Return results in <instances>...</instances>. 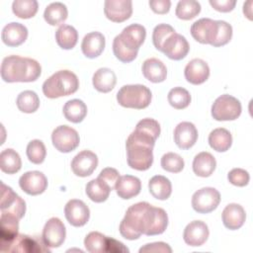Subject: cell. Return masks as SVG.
I'll list each match as a JSON object with an SVG mask.
<instances>
[{
  "instance_id": "cell-1",
  "label": "cell",
  "mask_w": 253,
  "mask_h": 253,
  "mask_svg": "<svg viewBox=\"0 0 253 253\" xmlns=\"http://www.w3.org/2000/svg\"><path fill=\"white\" fill-rule=\"evenodd\" d=\"M154 144L155 139L153 137L134 129L126 142L128 166L138 171L149 169L153 163L152 149Z\"/></svg>"
},
{
  "instance_id": "cell-2",
  "label": "cell",
  "mask_w": 253,
  "mask_h": 253,
  "mask_svg": "<svg viewBox=\"0 0 253 253\" xmlns=\"http://www.w3.org/2000/svg\"><path fill=\"white\" fill-rule=\"evenodd\" d=\"M0 71L5 82H33L41 76L42 67L33 58L9 55L3 59Z\"/></svg>"
},
{
  "instance_id": "cell-3",
  "label": "cell",
  "mask_w": 253,
  "mask_h": 253,
  "mask_svg": "<svg viewBox=\"0 0 253 253\" xmlns=\"http://www.w3.org/2000/svg\"><path fill=\"white\" fill-rule=\"evenodd\" d=\"M78 87L79 80L73 72L69 70H59L43 82L42 92L45 97L55 99L75 93Z\"/></svg>"
},
{
  "instance_id": "cell-4",
  "label": "cell",
  "mask_w": 253,
  "mask_h": 253,
  "mask_svg": "<svg viewBox=\"0 0 253 253\" xmlns=\"http://www.w3.org/2000/svg\"><path fill=\"white\" fill-rule=\"evenodd\" d=\"M151 91L144 85H125L117 93L118 103L130 109H144L151 102Z\"/></svg>"
},
{
  "instance_id": "cell-5",
  "label": "cell",
  "mask_w": 253,
  "mask_h": 253,
  "mask_svg": "<svg viewBox=\"0 0 253 253\" xmlns=\"http://www.w3.org/2000/svg\"><path fill=\"white\" fill-rule=\"evenodd\" d=\"M149 206L146 202H140L130 206L120 224V233L128 240L139 238L142 234V214Z\"/></svg>"
},
{
  "instance_id": "cell-6",
  "label": "cell",
  "mask_w": 253,
  "mask_h": 253,
  "mask_svg": "<svg viewBox=\"0 0 253 253\" xmlns=\"http://www.w3.org/2000/svg\"><path fill=\"white\" fill-rule=\"evenodd\" d=\"M241 103L235 97L223 94L211 106V116L216 121H234L241 114Z\"/></svg>"
},
{
  "instance_id": "cell-7",
  "label": "cell",
  "mask_w": 253,
  "mask_h": 253,
  "mask_svg": "<svg viewBox=\"0 0 253 253\" xmlns=\"http://www.w3.org/2000/svg\"><path fill=\"white\" fill-rule=\"evenodd\" d=\"M168 225V215L161 208L149 204L142 214V234L158 235L165 231Z\"/></svg>"
},
{
  "instance_id": "cell-8",
  "label": "cell",
  "mask_w": 253,
  "mask_h": 253,
  "mask_svg": "<svg viewBox=\"0 0 253 253\" xmlns=\"http://www.w3.org/2000/svg\"><path fill=\"white\" fill-rule=\"evenodd\" d=\"M0 211L1 213L11 214L18 219H21L26 212L25 201L4 183H1Z\"/></svg>"
},
{
  "instance_id": "cell-9",
  "label": "cell",
  "mask_w": 253,
  "mask_h": 253,
  "mask_svg": "<svg viewBox=\"0 0 253 253\" xmlns=\"http://www.w3.org/2000/svg\"><path fill=\"white\" fill-rule=\"evenodd\" d=\"M51 141L53 146L63 153H68L73 151L80 142L78 132L68 126H59L55 127L51 133Z\"/></svg>"
},
{
  "instance_id": "cell-10",
  "label": "cell",
  "mask_w": 253,
  "mask_h": 253,
  "mask_svg": "<svg viewBox=\"0 0 253 253\" xmlns=\"http://www.w3.org/2000/svg\"><path fill=\"white\" fill-rule=\"evenodd\" d=\"M220 202L219 192L211 187L198 190L192 197V207L199 213H209L214 211Z\"/></svg>"
},
{
  "instance_id": "cell-11",
  "label": "cell",
  "mask_w": 253,
  "mask_h": 253,
  "mask_svg": "<svg viewBox=\"0 0 253 253\" xmlns=\"http://www.w3.org/2000/svg\"><path fill=\"white\" fill-rule=\"evenodd\" d=\"M1 252H49L48 247L29 235L18 234L12 241L0 246Z\"/></svg>"
},
{
  "instance_id": "cell-12",
  "label": "cell",
  "mask_w": 253,
  "mask_h": 253,
  "mask_svg": "<svg viewBox=\"0 0 253 253\" xmlns=\"http://www.w3.org/2000/svg\"><path fill=\"white\" fill-rule=\"evenodd\" d=\"M66 229L58 217L49 218L42 229V241L49 248L59 247L65 240Z\"/></svg>"
},
{
  "instance_id": "cell-13",
  "label": "cell",
  "mask_w": 253,
  "mask_h": 253,
  "mask_svg": "<svg viewBox=\"0 0 253 253\" xmlns=\"http://www.w3.org/2000/svg\"><path fill=\"white\" fill-rule=\"evenodd\" d=\"M217 33V21L210 18H202L196 21L191 27L192 37L201 43L211 45Z\"/></svg>"
},
{
  "instance_id": "cell-14",
  "label": "cell",
  "mask_w": 253,
  "mask_h": 253,
  "mask_svg": "<svg viewBox=\"0 0 253 253\" xmlns=\"http://www.w3.org/2000/svg\"><path fill=\"white\" fill-rule=\"evenodd\" d=\"M19 185L28 195L37 196L45 191L47 179L45 175L40 171H29L20 177Z\"/></svg>"
},
{
  "instance_id": "cell-15",
  "label": "cell",
  "mask_w": 253,
  "mask_h": 253,
  "mask_svg": "<svg viewBox=\"0 0 253 253\" xmlns=\"http://www.w3.org/2000/svg\"><path fill=\"white\" fill-rule=\"evenodd\" d=\"M64 214L71 225L79 227L85 225L89 220L90 211L83 201L73 199L65 205Z\"/></svg>"
},
{
  "instance_id": "cell-16",
  "label": "cell",
  "mask_w": 253,
  "mask_h": 253,
  "mask_svg": "<svg viewBox=\"0 0 253 253\" xmlns=\"http://www.w3.org/2000/svg\"><path fill=\"white\" fill-rule=\"evenodd\" d=\"M104 13L112 22L122 23L131 16L132 2L130 0H106Z\"/></svg>"
},
{
  "instance_id": "cell-17",
  "label": "cell",
  "mask_w": 253,
  "mask_h": 253,
  "mask_svg": "<svg viewBox=\"0 0 253 253\" xmlns=\"http://www.w3.org/2000/svg\"><path fill=\"white\" fill-rule=\"evenodd\" d=\"M98 165L97 155L90 150H83L76 154L71 161V169L76 176H90Z\"/></svg>"
},
{
  "instance_id": "cell-18",
  "label": "cell",
  "mask_w": 253,
  "mask_h": 253,
  "mask_svg": "<svg viewBox=\"0 0 253 253\" xmlns=\"http://www.w3.org/2000/svg\"><path fill=\"white\" fill-rule=\"evenodd\" d=\"M190 45L185 37L174 33L171 35L163 44L162 52L173 60H181L188 54Z\"/></svg>"
},
{
  "instance_id": "cell-19",
  "label": "cell",
  "mask_w": 253,
  "mask_h": 253,
  "mask_svg": "<svg viewBox=\"0 0 253 253\" xmlns=\"http://www.w3.org/2000/svg\"><path fill=\"white\" fill-rule=\"evenodd\" d=\"M210 231L208 225L202 220L191 221L184 229V241L190 246H201L209 237Z\"/></svg>"
},
{
  "instance_id": "cell-20",
  "label": "cell",
  "mask_w": 253,
  "mask_h": 253,
  "mask_svg": "<svg viewBox=\"0 0 253 253\" xmlns=\"http://www.w3.org/2000/svg\"><path fill=\"white\" fill-rule=\"evenodd\" d=\"M198 139V130L194 124L182 122L174 129V140L181 149L191 148Z\"/></svg>"
},
{
  "instance_id": "cell-21",
  "label": "cell",
  "mask_w": 253,
  "mask_h": 253,
  "mask_svg": "<svg viewBox=\"0 0 253 253\" xmlns=\"http://www.w3.org/2000/svg\"><path fill=\"white\" fill-rule=\"evenodd\" d=\"M184 75L188 82L194 85H199L209 78L210 67L205 60L201 58H194L186 65Z\"/></svg>"
},
{
  "instance_id": "cell-22",
  "label": "cell",
  "mask_w": 253,
  "mask_h": 253,
  "mask_svg": "<svg viewBox=\"0 0 253 253\" xmlns=\"http://www.w3.org/2000/svg\"><path fill=\"white\" fill-rule=\"evenodd\" d=\"M122 42L132 50L139 49L146 37V30L142 25L131 24L126 27L119 35Z\"/></svg>"
},
{
  "instance_id": "cell-23",
  "label": "cell",
  "mask_w": 253,
  "mask_h": 253,
  "mask_svg": "<svg viewBox=\"0 0 253 253\" xmlns=\"http://www.w3.org/2000/svg\"><path fill=\"white\" fill-rule=\"evenodd\" d=\"M28 38V29L21 23L7 24L1 34L2 42L8 46L21 45Z\"/></svg>"
},
{
  "instance_id": "cell-24",
  "label": "cell",
  "mask_w": 253,
  "mask_h": 253,
  "mask_svg": "<svg viewBox=\"0 0 253 253\" xmlns=\"http://www.w3.org/2000/svg\"><path fill=\"white\" fill-rule=\"evenodd\" d=\"M105 48V37L100 32H91L82 40L81 49L88 58L98 57Z\"/></svg>"
},
{
  "instance_id": "cell-25",
  "label": "cell",
  "mask_w": 253,
  "mask_h": 253,
  "mask_svg": "<svg viewBox=\"0 0 253 253\" xmlns=\"http://www.w3.org/2000/svg\"><path fill=\"white\" fill-rule=\"evenodd\" d=\"M115 190L120 198L124 200H128L137 196L140 193L141 182L135 176L124 175L119 178Z\"/></svg>"
},
{
  "instance_id": "cell-26",
  "label": "cell",
  "mask_w": 253,
  "mask_h": 253,
  "mask_svg": "<svg viewBox=\"0 0 253 253\" xmlns=\"http://www.w3.org/2000/svg\"><path fill=\"white\" fill-rule=\"evenodd\" d=\"M246 219L244 209L238 204H229L222 211V222L230 230L240 228Z\"/></svg>"
},
{
  "instance_id": "cell-27",
  "label": "cell",
  "mask_w": 253,
  "mask_h": 253,
  "mask_svg": "<svg viewBox=\"0 0 253 253\" xmlns=\"http://www.w3.org/2000/svg\"><path fill=\"white\" fill-rule=\"evenodd\" d=\"M142 74L150 82L160 83L166 79L167 68L161 60L152 57L142 63Z\"/></svg>"
},
{
  "instance_id": "cell-28",
  "label": "cell",
  "mask_w": 253,
  "mask_h": 253,
  "mask_svg": "<svg viewBox=\"0 0 253 253\" xmlns=\"http://www.w3.org/2000/svg\"><path fill=\"white\" fill-rule=\"evenodd\" d=\"M94 88L102 93H108L112 91L117 83V76L115 72L107 67L99 68L93 75Z\"/></svg>"
},
{
  "instance_id": "cell-29",
  "label": "cell",
  "mask_w": 253,
  "mask_h": 253,
  "mask_svg": "<svg viewBox=\"0 0 253 253\" xmlns=\"http://www.w3.org/2000/svg\"><path fill=\"white\" fill-rule=\"evenodd\" d=\"M216 166L215 158L207 151L200 152L193 160V171L200 177L211 176Z\"/></svg>"
},
{
  "instance_id": "cell-30",
  "label": "cell",
  "mask_w": 253,
  "mask_h": 253,
  "mask_svg": "<svg viewBox=\"0 0 253 253\" xmlns=\"http://www.w3.org/2000/svg\"><path fill=\"white\" fill-rule=\"evenodd\" d=\"M0 224V245H5L19 234V219L11 214L1 213Z\"/></svg>"
},
{
  "instance_id": "cell-31",
  "label": "cell",
  "mask_w": 253,
  "mask_h": 253,
  "mask_svg": "<svg viewBox=\"0 0 253 253\" xmlns=\"http://www.w3.org/2000/svg\"><path fill=\"white\" fill-rule=\"evenodd\" d=\"M150 194L157 200H167L172 193V185L168 178L162 175L153 176L148 183Z\"/></svg>"
},
{
  "instance_id": "cell-32",
  "label": "cell",
  "mask_w": 253,
  "mask_h": 253,
  "mask_svg": "<svg viewBox=\"0 0 253 253\" xmlns=\"http://www.w3.org/2000/svg\"><path fill=\"white\" fill-rule=\"evenodd\" d=\"M209 144L213 150L224 152L228 150L232 144L231 133L223 127L215 128L211 131L209 135Z\"/></svg>"
},
{
  "instance_id": "cell-33",
  "label": "cell",
  "mask_w": 253,
  "mask_h": 253,
  "mask_svg": "<svg viewBox=\"0 0 253 253\" xmlns=\"http://www.w3.org/2000/svg\"><path fill=\"white\" fill-rule=\"evenodd\" d=\"M63 115L65 119L71 123H81L87 115V106L82 100H69L63 106Z\"/></svg>"
},
{
  "instance_id": "cell-34",
  "label": "cell",
  "mask_w": 253,
  "mask_h": 253,
  "mask_svg": "<svg viewBox=\"0 0 253 253\" xmlns=\"http://www.w3.org/2000/svg\"><path fill=\"white\" fill-rule=\"evenodd\" d=\"M68 16L66 6L61 2L50 3L43 12V18L50 26H57L62 24Z\"/></svg>"
},
{
  "instance_id": "cell-35",
  "label": "cell",
  "mask_w": 253,
  "mask_h": 253,
  "mask_svg": "<svg viewBox=\"0 0 253 253\" xmlns=\"http://www.w3.org/2000/svg\"><path fill=\"white\" fill-rule=\"evenodd\" d=\"M55 40L61 48L71 49L77 43L78 33L76 29L70 25H61L55 32Z\"/></svg>"
},
{
  "instance_id": "cell-36",
  "label": "cell",
  "mask_w": 253,
  "mask_h": 253,
  "mask_svg": "<svg viewBox=\"0 0 253 253\" xmlns=\"http://www.w3.org/2000/svg\"><path fill=\"white\" fill-rule=\"evenodd\" d=\"M22 167L21 157L18 152L12 148L3 150L0 154V168L4 173L15 174Z\"/></svg>"
},
{
  "instance_id": "cell-37",
  "label": "cell",
  "mask_w": 253,
  "mask_h": 253,
  "mask_svg": "<svg viewBox=\"0 0 253 253\" xmlns=\"http://www.w3.org/2000/svg\"><path fill=\"white\" fill-rule=\"evenodd\" d=\"M110 187L100 179H93L86 185V195L95 203L105 202L110 195Z\"/></svg>"
},
{
  "instance_id": "cell-38",
  "label": "cell",
  "mask_w": 253,
  "mask_h": 253,
  "mask_svg": "<svg viewBox=\"0 0 253 253\" xmlns=\"http://www.w3.org/2000/svg\"><path fill=\"white\" fill-rule=\"evenodd\" d=\"M17 107L18 109L27 114L36 112L40 107V99L36 92L31 90H26L21 92L17 98Z\"/></svg>"
},
{
  "instance_id": "cell-39",
  "label": "cell",
  "mask_w": 253,
  "mask_h": 253,
  "mask_svg": "<svg viewBox=\"0 0 253 253\" xmlns=\"http://www.w3.org/2000/svg\"><path fill=\"white\" fill-rule=\"evenodd\" d=\"M39 4L36 0H15L12 4L13 13L21 19H30L38 12Z\"/></svg>"
},
{
  "instance_id": "cell-40",
  "label": "cell",
  "mask_w": 253,
  "mask_h": 253,
  "mask_svg": "<svg viewBox=\"0 0 253 253\" xmlns=\"http://www.w3.org/2000/svg\"><path fill=\"white\" fill-rule=\"evenodd\" d=\"M201 12V4L195 0H182L179 1L175 14L181 20H191L198 16Z\"/></svg>"
},
{
  "instance_id": "cell-41",
  "label": "cell",
  "mask_w": 253,
  "mask_h": 253,
  "mask_svg": "<svg viewBox=\"0 0 253 253\" xmlns=\"http://www.w3.org/2000/svg\"><path fill=\"white\" fill-rule=\"evenodd\" d=\"M169 104L177 109L182 110L187 108L191 103V95L185 88L182 87H175L172 88L167 96Z\"/></svg>"
},
{
  "instance_id": "cell-42",
  "label": "cell",
  "mask_w": 253,
  "mask_h": 253,
  "mask_svg": "<svg viewBox=\"0 0 253 253\" xmlns=\"http://www.w3.org/2000/svg\"><path fill=\"white\" fill-rule=\"evenodd\" d=\"M84 245L86 250L91 253L106 252L107 236L98 231H91L86 235L84 239Z\"/></svg>"
},
{
  "instance_id": "cell-43",
  "label": "cell",
  "mask_w": 253,
  "mask_h": 253,
  "mask_svg": "<svg viewBox=\"0 0 253 253\" xmlns=\"http://www.w3.org/2000/svg\"><path fill=\"white\" fill-rule=\"evenodd\" d=\"M27 156L34 164H41L44 161L46 150L43 142L40 139H34L27 145Z\"/></svg>"
},
{
  "instance_id": "cell-44",
  "label": "cell",
  "mask_w": 253,
  "mask_h": 253,
  "mask_svg": "<svg viewBox=\"0 0 253 253\" xmlns=\"http://www.w3.org/2000/svg\"><path fill=\"white\" fill-rule=\"evenodd\" d=\"M113 51L115 56L122 62L127 63L135 59L137 55V50H132L126 47L121 41L119 35L114 39L113 42Z\"/></svg>"
},
{
  "instance_id": "cell-45",
  "label": "cell",
  "mask_w": 253,
  "mask_h": 253,
  "mask_svg": "<svg viewBox=\"0 0 253 253\" xmlns=\"http://www.w3.org/2000/svg\"><path fill=\"white\" fill-rule=\"evenodd\" d=\"M174 33H176V32L173 29V27H171L170 25H167V24L157 25L154 28L153 33H152V42H153L155 48L162 51L164 42Z\"/></svg>"
},
{
  "instance_id": "cell-46",
  "label": "cell",
  "mask_w": 253,
  "mask_h": 253,
  "mask_svg": "<svg viewBox=\"0 0 253 253\" xmlns=\"http://www.w3.org/2000/svg\"><path fill=\"white\" fill-rule=\"evenodd\" d=\"M183 158L174 152H168L164 154L161 158V166L164 170L171 173H179L184 168Z\"/></svg>"
},
{
  "instance_id": "cell-47",
  "label": "cell",
  "mask_w": 253,
  "mask_h": 253,
  "mask_svg": "<svg viewBox=\"0 0 253 253\" xmlns=\"http://www.w3.org/2000/svg\"><path fill=\"white\" fill-rule=\"evenodd\" d=\"M232 37V27L225 21L217 20V33L216 37L211 43L212 46H222L229 42Z\"/></svg>"
},
{
  "instance_id": "cell-48",
  "label": "cell",
  "mask_w": 253,
  "mask_h": 253,
  "mask_svg": "<svg viewBox=\"0 0 253 253\" xmlns=\"http://www.w3.org/2000/svg\"><path fill=\"white\" fill-rule=\"evenodd\" d=\"M135 129L150 135L155 140L158 138V136L160 134L159 123L156 120L150 119V118H146V119L139 121L135 126Z\"/></svg>"
},
{
  "instance_id": "cell-49",
  "label": "cell",
  "mask_w": 253,
  "mask_h": 253,
  "mask_svg": "<svg viewBox=\"0 0 253 253\" xmlns=\"http://www.w3.org/2000/svg\"><path fill=\"white\" fill-rule=\"evenodd\" d=\"M228 181L237 187H244L249 183L250 176L249 173L241 168H233L229 171L227 175Z\"/></svg>"
},
{
  "instance_id": "cell-50",
  "label": "cell",
  "mask_w": 253,
  "mask_h": 253,
  "mask_svg": "<svg viewBox=\"0 0 253 253\" xmlns=\"http://www.w3.org/2000/svg\"><path fill=\"white\" fill-rule=\"evenodd\" d=\"M120 177L121 176H120V173L118 172V170H116L115 168L107 167V168H104L100 172V174L98 176V179H100L104 183H106L110 187V189L112 191V190L115 189L116 184H117V182H118Z\"/></svg>"
},
{
  "instance_id": "cell-51",
  "label": "cell",
  "mask_w": 253,
  "mask_h": 253,
  "mask_svg": "<svg viewBox=\"0 0 253 253\" xmlns=\"http://www.w3.org/2000/svg\"><path fill=\"white\" fill-rule=\"evenodd\" d=\"M142 252H162V253H171V247L164 242H154L145 244L143 247L139 249V253Z\"/></svg>"
},
{
  "instance_id": "cell-52",
  "label": "cell",
  "mask_w": 253,
  "mask_h": 253,
  "mask_svg": "<svg viewBox=\"0 0 253 253\" xmlns=\"http://www.w3.org/2000/svg\"><path fill=\"white\" fill-rule=\"evenodd\" d=\"M210 4L216 11L227 13L233 10V8L235 7L236 1L235 0H210Z\"/></svg>"
},
{
  "instance_id": "cell-53",
  "label": "cell",
  "mask_w": 253,
  "mask_h": 253,
  "mask_svg": "<svg viewBox=\"0 0 253 253\" xmlns=\"http://www.w3.org/2000/svg\"><path fill=\"white\" fill-rule=\"evenodd\" d=\"M149 6L156 14H166L170 10L171 2L169 0H150Z\"/></svg>"
},
{
  "instance_id": "cell-54",
  "label": "cell",
  "mask_w": 253,
  "mask_h": 253,
  "mask_svg": "<svg viewBox=\"0 0 253 253\" xmlns=\"http://www.w3.org/2000/svg\"><path fill=\"white\" fill-rule=\"evenodd\" d=\"M106 252H128V249L122 242L114 238L107 237Z\"/></svg>"
},
{
  "instance_id": "cell-55",
  "label": "cell",
  "mask_w": 253,
  "mask_h": 253,
  "mask_svg": "<svg viewBox=\"0 0 253 253\" xmlns=\"http://www.w3.org/2000/svg\"><path fill=\"white\" fill-rule=\"evenodd\" d=\"M251 6H252V1H247L244 3L243 5V13L244 15L249 19V20H252V9H251Z\"/></svg>"
}]
</instances>
